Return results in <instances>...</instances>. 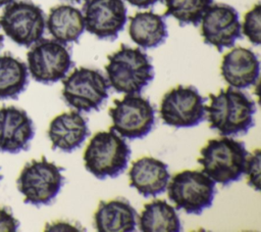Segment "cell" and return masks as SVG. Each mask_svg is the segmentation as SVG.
Segmentation results:
<instances>
[{
	"instance_id": "obj_14",
	"label": "cell",
	"mask_w": 261,
	"mask_h": 232,
	"mask_svg": "<svg viewBox=\"0 0 261 232\" xmlns=\"http://www.w3.org/2000/svg\"><path fill=\"white\" fill-rule=\"evenodd\" d=\"M34 136L33 121L23 109L15 106L0 108V152L27 150Z\"/></svg>"
},
{
	"instance_id": "obj_21",
	"label": "cell",
	"mask_w": 261,
	"mask_h": 232,
	"mask_svg": "<svg viewBox=\"0 0 261 232\" xmlns=\"http://www.w3.org/2000/svg\"><path fill=\"white\" fill-rule=\"evenodd\" d=\"M139 229L143 232H179L182 228L174 207L164 200H155L145 204Z\"/></svg>"
},
{
	"instance_id": "obj_12",
	"label": "cell",
	"mask_w": 261,
	"mask_h": 232,
	"mask_svg": "<svg viewBox=\"0 0 261 232\" xmlns=\"http://www.w3.org/2000/svg\"><path fill=\"white\" fill-rule=\"evenodd\" d=\"M201 35L204 42L218 51L232 47L242 38L238 11L227 4H211L202 16Z\"/></svg>"
},
{
	"instance_id": "obj_3",
	"label": "cell",
	"mask_w": 261,
	"mask_h": 232,
	"mask_svg": "<svg viewBox=\"0 0 261 232\" xmlns=\"http://www.w3.org/2000/svg\"><path fill=\"white\" fill-rule=\"evenodd\" d=\"M105 65L110 86L125 94L140 93L154 79V67L148 55L139 48L121 45L108 55Z\"/></svg>"
},
{
	"instance_id": "obj_9",
	"label": "cell",
	"mask_w": 261,
	"mask_h": 232,
	"mask_svg": "<svg viewBox=\"0 0 261 232\" xmlns=\"http://www.w3.org/2000/svg\"><path fill=\"white\" fill-rule=\"evenodd\" d=\"M45 25L43 10L30 1H13L7 4L0 16V26L4 33L13 42L24 47H30L42 38Z\"/></svg>"
},
{
	"instance_id": "obj_5",
	"label": "cell",
	"mask_w": 261,
	"mask_h": 232,
	"mask_svg": "<svg viewBox=\"0 0 261 232\" xmlns=\"http://www.w3.org/2000/svg\"><path fill=\"white\" fill-rule=\"evenodd\" d=\"M62 170L45 156L28 163L16 181L18 191L24 196L23 201L36 206L51 203L64 184Z\"/></svg>"
},
{
	"instance_id": "obj_10",
	"label": "cell",
	"mask_w": 261,
	"mask_h": 232,
	"mask_svg": "<svg viewBox=\"0 0 261 232\" xmlns=\"http://www.w3.org/2000/svg\"><path fill=\"white\" fill-rule=\"evenodd\" d=\"M29 72L42 84H53L64 79L72 65L70 51L56 40L40 39L28 52Z\"/></svg>"
},
{
	"instance_id": "obj_27",
	"label": "cell",
	"mask_w": 261,
	"mask_h": 232,
	"mask_svg": "<svg viewBox=\"0 0 261 232\" xmlns=\"http://www.w3.org/2000/svg\"><path fill=\"white\" fill-rule=\"evenodd\" d=\"M64 230H70V231H81V228H75L72 225H69L68 223H63V222H58L53 225H47L46 226V231H64Z\"/></svg>"
},
{
	"instance_id": "obj_32",
	"label": "cell",
	"mask_w": 261,
	"mask_h": 232,
	"mask_svg": "<svg viewBox=\"0 0 261 232\" xmlns=\"http://www.w3.org/2000/svg\"><path fill=\"white\" fill-rule=\"evenodd\" d=\"M1 179H2V176H1V175H0V180H1Z\"/></svg>"
},
{
	"instance_id": "obj_15",
	"label": "cell",
	"mask_w": 261,
	"mask_h": 232,
	"mask_svg": "<svg viewBox=\"0 0 261 232\" xmlns=\"http://www.w3.org/2000/svg\"><path fill=\"white\" fill-rule=\"evenodd\" d=\"M259 73V59L251 49L237 47L223 56L221 75L232 88L247 89L255 85Z\"/></svg>"
},
{
	"instance_id": "obj_13",
	"label": "cell",
	"mask_w": 261,
	"mask_h": 232,
	"mask_svg": "<svg viewBox=\"0 0 261 232\" xmlns=\"http://www.w3.org/2000/svg\"><path fill=\"white\" fill-rule=\"evenodd\" d=\"M85 29L101 40H114L126 22V7L122 0H86Z\"/></svg>"
},
{
	"instance_id": "obj_23",
	"label": "cell",
	"mask_w": 261,
	"mask_h": 232,
	"mask_svg": "<svg viewBox=\"0 0 261 232\" xmlns=\"http://www.w3.org/2000/svg\"><path fill=\"white\" fill-rule=\"evenodd\" d=\"M212 0H165V16H173L180 26H198Z\"/></svg>"
},
{
	"instance_id": "obj_4",
	"label": "cell",
	"mask_w": 261,
	"mask_h": 232,
	"mask_svg": "<svg viewBox=\"0 0 261 232\" xmlns=\"http://www.w3.org/2000/svg\"><path fill=\"white\" fill-rule=\"evenodd\" d=\"M130 148L113 130L98 132L92 137L85 153V168L103 180L119 176L127 167Z\"/></svg>"
},
{
	"instance_id": "obj_7",
	"label": "cell",
	"mask_w": 261,
	"mask_h": 232,
	"mask_svg": "<svg viewBox=\"0 0 261 232\" xmlns=\"http://www.w3.org/2000/svg\"><path fill=\"white\" fill-rule=\"evenodd\" d=\"M109 109L113 126L122 137L142 139L147 136L155 124V109L147 98L139 94H126L122 99H115Z\"/></svg>"
},
{
	"instance_id": "obj_8",
	"label": "cell",
	"mask_w": 261,
	"mask_h": 232,
	"mask_svg": "<svg viewBox=\"0 0 261 232\" xmlns=\"http://www.w3.org/2000/svg\"><path fill=\"white\" fill-rule=\"evenodd\" d=\"M109 83L97 69L75 68L64 81L62 96L79 111L98 110L108 97Z\"/></svg>"
},
{
	"instance_id": "obj_16",
	"label": "cell",
	"mask_w": 261,
	"mask_h": 232,
	"mask_svg": "<svg viewBox=\"0 0 261 232\" xmlns=\"http://www.w3.org/2000/svg\"><path fill=\"white\" fill-rule=\"evenodd\" d=\"M87 120L77 111L63 112L54 118L48 129L52 149L71 152L79 148L89 137Z\"/></svg>"
},
{
	"instance_id": "obj_2",
	"label": "cell",
	"mask_w": 261,
	"mask_h": 232,
	"mask_svg": "<svg viewBox=\"0 0 261 232\" xmlns=\"http://www.w3.org/2000/svg\"><path fill=\"white\" fill-rule=\"evenodd\" d=\"M200 153L198 161L203 172L215 183L226 186L245 174L249 152L242 141L229 137L211 139Z\"/></svg>"
},
{
	"instance_id": "obj_20",
	"label": "cell",
	"mask_w": 261,
	"mask_h": 232,
	"mask_svg": "<svg viewBox=\"0 0 261 232\" xmlns=\"http://www.w3.org/2000/svg\"><path fill=\"white\" fill-rule=\"evenodd\" d=\"M128 33L130 39L142 48H155L167 38L165 18L152 11L138 12L129 17Z\"/></svg>"
},
{
	"instance_id": "obj_17",
	"label": "cell",
	"mask_w": 261,
	"mask_h": 232,
	"mask_svg": "<svg viewBox=\"0 0 261 232\" xmlns=\"http://www.w3.org/2000/svg\"><path fill=\"white\" fill-rule=\"evenodd\" d=\"M129 184L144 197L162 194L170 178L168 167L163 161L145 156L132 164L128 173Z\"/></svg>"
},
{
	"instance_id": "obj_28",
	"label": "cell",
	"mask_w": 261,
	"mask_h": 232,
	"mask_svg": "<svg viewBox=\"0 0 261 232\" xmlns=\"http://www.w3.org/2000/svg\"><path fill=\"white\" fill-rule=\"evenodd\" d=\"M127 1L130 5L139 7V8H147L150 7L154 4H156L157 2L161 1V0H125Z\"/></svg>"
},
{
	"instance_id": "obj_25",
	"label": "cell",
	"mask_w": 261,
	"mask_h": 232,
	"mask_svg": "<svg viewBox=\"0 0 261 232\" xmlns=\"http://www.w3.org/2000/svg\"><path fill=\"white\" fill-rule=\"evenodd\" d=\"M260 161H261V151L257 149L253 155L247 159L245 173L248 176V184L257 191L260 190Z\"/></svg>"
},
{
	"instance_id": "obj_30",
	"label": "cell",
	"mask_w": 261,
	"mask_h": 232,
	"mask_svg": "<svg viewBox=\"0 0 261 232\" xmlns=\"http://www.w3.org/2000/svg\"><path fill=\"white\" fill-rule=\"evenodd\" d=\"M69 1H72V2H76V3H81L82 1H86V0H69Z\"/></svg>"
},
{
	"instance_id": "obj_18",
	"label": "cell",
	"mask_w": 261,
	"mask_h": 232,
	"mask_svg": "<svg viewBox=\"0 0 261 232\" xmlns=\"http://www.w3.org/2000/svg\"><path fill=\"white\" fill-rule=\"evenodd\" d=\"M94 220L99 232H130L136 230L137 212L126 200L101 201Z\"/></svg>"
},
{
	"instance_id": "obj_31",
	"label": "cell",
	"mask_w": 261,
	"mask_h": 232,
	"mask_svg": "<svg viewBox=\"0 0 261 232\" xmlns=\"http://www.w3.org/2000/svg\"><path fill=\"white\" fill-rule=\"evenodd\" d=\"M2 42H3V36L0 34V47H1V45H2Z\"/></svg>"
},
{
	"instance_id": "obj_24",
	"label": "cell",
	"mask_w": 261,
	"mask_h": 232,
	"mask_svg": "<svg viewBox=\"0 0 261 232\" xmlns=\"http://www.w3.org/2000/svg\"><path fill=\"white\" fill-rule=\"evenodd\" d=\"M243 33L254 45L261 43V5L256 4L249 10L244 18Z\"/></svg>"
},
{
	"instance_id": "obj_11",
	"label": "cell",
	"mask_w": 261,
	"mask_h": 232,
	"mask_svg": "<svg viewBox=\"0 0 261 232\" xmlns=\"http://www.w3.org/2000/svg\"><path fill=\"white\" fill-rule=\"evenodd\" d=\"M205 99L193 86H177L168 91L161 101L160 117L174 128H191L205 120Z\"/></svg>"
},
{
	"instance_id": "obj_19",
	"label": "cell",
	"mask_w": 261,
	"mask_h": 232,
	"mask_svg": "<svg viewBox=\"0 0 261 232\" xmlns=\"http://www.w3.org/2000/svg\"><path fill=\"white\" fill-rule=\"evenodd\" d=\"M47 29L54 40L60 43H77L85 30L84 15L71 5L52 7L47 19Z\"/></svg>"
},
{
	"instance_id": "obj_1",
	"label": "cell",
	"mask_w": 261,
	"mask_h": 232,
	"mask_svg": "<svg viewBox=\"0 0 261 232\" xmlns=\"http://www.w3.org/2000/svg\"><path fill=\"white\" fill-rule=\"evenodd\" d=\"M211 103L205 106L210 128L223 136L247 134L254 126L255 102L239 89H221L217 95H209Z\"/></svg>"
},
{
	"instance_id": "obj_29",
	"label": "cell",
	"mask_w": 261,
	"mask_h": 232,
	"mask_svg": "<svg viewBox=\"0 0 261 232\" xmlns=\"http://www.w3.org/2000/svg\"><path fill=\"white\" fill-rule=\"evenodd\" d=\"M13 1L14 0H0V7L4 6V5H7V4H9V3L13 2Z\"/></svg>"
},
{
	"instance_id": "obj_26",
	"label": "cell",
	"mask_w": 261,
	"mask_h": 232,
	"mask_svg": "<svg viewBox=\"0 0 261 232\" xmlns=\"http://www.w3.org/2000/svg\"><path fill=\"white\" fill-rule=\"evenodd\" d=\"M19 227V222L7 208H0V231L13 232Z\"/></svg>"
},
{
	"instance_id": "obj_22",
	"label": "cell",
	"mask_w": 261,
	"mask_h": 232,
	"mask_svg": "<svg viewBox=\"0 0 261 232\" xmlns=\"http://www.w3.org/2000/svg\"><path fill=\"white\" fill-rule=\"evenodd\" d=\"M28 77L25 63L10 54L0 56V99H16L25 90Z\"/></svg>"
},
{
	"instance_id": "obj_6",
	"label": "cell",
	"mask_w": 261,
	"mask_h": 232,
	"mask_svg": "<svg viewBox=\"0 0 261 232\" xmlns=\"http://www.w3.org/2000/svg\"><path fill=\"white\" fill-rule=\"evenodd\" d=\"M168 197L176 210L201 215L209 208L216 193L215 182L204 172L186 170L176 174L167 185Z\"/></svg>"
}]
</instances>
